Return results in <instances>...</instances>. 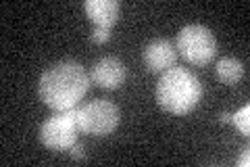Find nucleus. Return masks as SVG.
Segmentation results:
<instances>
[{
	"label": "nucleus",
	"instance_id": "f8f14e48",
	"mask_svg": "<svg viewBox=\"0 0 250 167\" xmlns=\"http://www.w3.org/2000/svg\"><path fill=\"white\" fill-rule=\"evenodd\" d=\"M250 165V148L246 146L242 150V155L238 157V167H248Z\"/></svg>",
	"mask_w": 250,
	"mask_h": 167
},
{
	"label": "nucleus",
	"instance_id": "f03ea898",
	"mask_svg": "<svg viewBox=\"0 0 250 167\" xmlns=\"http://www.w3.org/2000/svg\"><path fill=\"white\" fill-rule=\"evenodd\" d=\"M202 98V86L198 77L184 67H171L156 84V100L159 105L173 115H186Z\"/></svg>",
	"mask_w": 250,
	"mask_h": 167
},
{
	"label": "nucleus",
	"instance_id": "39448f33",
	"mask_svg": "<svg viewBox=\"0 0 250 167\" xmlns=\"http://www.w3.org/2000/svg\"><path fill=\"white\" fill-rule=\"evenodd\" d=\"M75 109L69 111H57V115H52L50 119H46L40 128V140L44 146H48L50 150H69L80 136V128L75 121Z\"/></svg>",
	"mask_w": 250,
	"mask_h": 167
},
{
	"label": "nucleus",
	"instance_id": "9b49d317",
	"mask_svg": "<svg viewBox=\"0 0 250 167\" xmlns=\"http://www.w3.org/2000/svg\"><path fill=\"white\" fill-rule=\"evenodd\" d=\"M90 38H92L94 44H104L111 40V27H94Z\"/></svg>",
	"mask_w": 250,
	"mask_h": 167
},
{
	"label": "nucleus",
	"instance_id": "6e6552de",
	"mask_svg": "<svg viewBox=\"0 0 250 167\" xmlns=\"http://www.w3.org/2000/svg\"><path fill=\"white\" fill-rule=\"evenodd\" d=\"M85 13L96 27H113L119 19L121 4L117 0H85Z\"/></svg>",
	"mask_w": 250,
	"mask_h": 167
},
{
	"label": "nucleus",
	"instance_id": "7ed1b4c3",
	"mask_svg": "<svg viewBox=\"0 0 250 167\" xmlns=\"http://www.w3.org/2000/svg\"><path fill=\"white\" fill-rule=\"evenodd\" d=\"M175 50L192 65L202 67L208 65L215 59L217 52V40L213 36V31L205 25H186L179 29Z\"/></svg>",
	"mask_w": 250,
	"mask_h": 167
},
{
	"label": "nucleus",
	"instance_id": "9d476101",
	"mask_svg": "<svg viewBox=\"0 0 250 167\" xmlns=\"http://www.w3.org/2000/svg\"><path fill=\"white\" fill-rule=\"evenodd\" d=\"M231 121L242 132V136H248L250 134V105H244L240 111H236L231 115Z\"/></svg>",
	"mask_w": 250,
	"mask_h": 167
},
{
	"label": "nucleus",
	"instance_id": "ddd939ff",
	"mask_svg": "<svg viewBox=\"0 0 250 167\" xmlns=\"http://www.w3.org/2000/svg\"><path fill=\"white\" fill-rule=\"evenodd\" d=\"M69 153H71L75 159H82V157H83V146L80 144V142H75V144L69 148Z\"/></svg>",
	"mask_w": 250,
	"mask_h": 167
},
{
	"label": "nucleus",
	"instance_id": "f257e3e1",
	"mask_svg": "<svg viewBox=\"0 0 250 167\" xmlns=\"http://www.w3.org/2000/svg\"><path fill=\"white\" fill-rule=\"evenodd\" d=\"M92 77L83 69V65L75 61H62L46 69L40 84H38V94L54 111H69L80 107L82 98L90 90Z\"/></svg>",
	"mask_w": 250,
	"mask_h": 167
},
{
	"label": "nucleus",
	"instance_id": "4468645a",
	"mask_svg": "<svg viewBox=\"0 0 250 167\" xmlns=\"http://www.w3.org/2000/svg\"><path fill=\"white\" fill-rule=\"evenodd\" d=\"M219 119H221V121H223V123H228V121H231V115H229V113H223V115H221V117H219Z\"/></svg>",
	"mask_w": 250,
	"mask_h": 167
},
{
	"label": "nucleus",
	"instance_id": "423d86ee",
	"mask_svg": "<svg viewBox=\"0 0 250 167\" xmlns=\"http://www.w3.org/2000/svg\"><path fill=\"white\" fill-rule=\"evenodd\" d=\"M177 61V50L175 44L165 38H156L144 50V65L152 73H165L171 67H175Z\"/></svg>",
	"mask_w": 250,
	"mask_h": 167
},
{
	"label": "nucleus",
	"instance_id": "20e7f679",
	"mask_svg": "<svg viewBox=\"0 0 250 167\" xmlns=\"http://www.w3.org/2000/svg\"><path fill=\"white\" fill-rule=\"evenodd\" d=\"M75 121L82 134L108 136L119 123V109L111 100L96 98L88 105H80L75 109Z\"/></svg>",
	"mask_w": 250,
	"mask_h": 167
},
{
	"label": "nucleus",
	"instance_id": "0eeeda50",
	"mask_svg": "<svg viewBox=\"0 0 250 167\" xmlns=\"http://www.w3.org/2000/svg\"><path fill=\"white\" fill-rule=\"evenodd\" d=\"M90 77H92L94 84L100 86V88L117 90L125 82V77H127V69H125V65L119 59L103 57L100 61L94 63Z\"/></svg>",
	"mask_w": 250,
	"mask_h": 167
},
{
	"label": "nucleus",
	"instance_id": "1a4fd4ad",
	"mask_svg": "<svg viewBox=\"0 0 250 167\" xmlns=\"http://www.w3.org/2000/svg\"><path fill=\"white\" fill-rule=\"evenodd\" d=\"M215 69H217V77L221 79L223 84H228V86H236L246 73L244 65H242L238 59H233V57H223L221 61L217 63Z\"/></svg>",
	"mask_w": 250,
	"mask_h": 167
}]
</instances>
